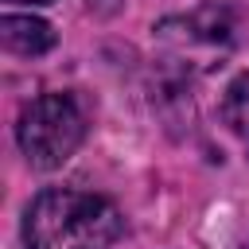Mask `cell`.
I'll return each instance as SVG.
<instances>
[{
    "label": "cell",
    "instance_id": "1",
    "mask_svg": "<svg viewBox=\"0 0 249 249\" xmlns=\"http://www.w3.org/2000/svg\"><path fill=\"white\" fill-rule=\"evenodd\" d=\"M124 233L121 210L82 187H47L39 191L19 226L23 249H113Z\"/></svg>",
    "mask_w": 249,
    "mask_h": 249
},
{
    "label": "cell",
    "instance_id": "2",
    "mask_svg": "<svg viewBox=\"0 0 249 249\" xmlns=\"http://www.w3.org/2000/svg\"><path fill=\"white\" fill-rule=\"evenodd\" d=\"M82 140H86V113L78 97L66 89H47L19 109L16 144L35 171L62 167L82 148Z\"/></svg>",
    "mask_w": 249,
    "mask_h": 249
},
{
    "label": "cell",
    "instance_id": "3",
    "mask_svg": "<svg viewBox=\"0 0 249 249\" xmlns=\"http://www.w3.org/2000/svg\"><path fill=\"white\" fill-rule=\"evenodd\" d=\"M0 43H4V51L19 54V58H39V54H47L58 43V35L39 16H16V12H8L0 19Z\"/></svg>",
    "mask_w": 249,
    "mask_h": 249
},
{
    "label": "cell",
    "instance_id": "4",
    "mask_svg": "<svg viewBox=\"0 0 249 249\" xmlns=\"http://www.w3.org/2000/svg\"><path fill=\"white\" fill-rule=\"evenodd\" d=\"M218 117H222V124L230 128V136L245 148V156H249V70H241L230 86H226V93H222V101H218Z\"/></svg>",
    "mask_w": 249,
    "mask_h": 249
},
{
    "label": "cell",
    "instance_id": "5",
    "mask_svg": "<svg viewBox=\"0 0 249 249\" xmlns=\"http://www.w3.org/2000/svg\"><path fill=\"white\" fill-rule=\"evenodd\" d=\"M12 4H54V0H12Z\"/></svg>",
    "mask_w": 249,
    "mask_h": 249
}]
</instances>
